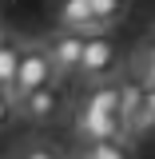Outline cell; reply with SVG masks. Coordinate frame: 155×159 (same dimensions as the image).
Returning <instances> with one entry per match:
<instances>
[{
    "mask_svg": "<svg viewBox=\"0 0 155 159\" xmlns=\"http://www.w3.org/2000/svg\"><path fill=\"white\" fill-rule=\"evenodd\" d=\"M76 131L80 139H123V119H119V80H92L76 107Z\"/></svg>",
    "mask_w": 155,
    "mask_h": 159,
    "instance_id": "6da1fadb",
    "label": "cell"
},
{
    "mask_svg": "<svg viewBox=\"0 0 155 159\" xmlns=\"http://www.w3.org/2000/svg\"><path fill=\"white\" fill-rule=\"evenodd\" d=\"M52 80H56V72H52V64H48L44 44H28V48H20V60H16V76H12V88H8V99L16 103V99H24L28 92L52 84Z\"/></svg>",
    "mask_w": 155,
    "mask_h": 159,
    "instance_id": "7a4b0ae2",
    "label": "cell"
},
{
    "mask_svg": "<svg viewBox=\"0 0 155 159\" xmlns=\"http://www.w3.org/2000/svg\"><path fill=\"white\" fill-rule=\"evenodd\" d=\"M116 64H119V56H116V44L103 36H84V52H80V68L76 72H84L88 80H107L112 72H116Z\"/></svg>",
    "mask_w": 155,
    "mask_h": 159,
    "instance_id": "3957f363",
    "label": "cell"
},
{
    "mask_svg": "<svg viewBox=\"0 0 155 159\" xmlns=\"http://www.w3.org/2000/svg\"><path fill=\"white\" fill-rule=\"evenodd\" d=\"M20 103V116L32 119V123H52V119L64 116V92H60L56 84H44V88H36V92H28L24 99H16Z\"/></svg>",
    "mask_w": 155,
    "mask_h": 159,
    "instance_id": "277c9868",
    "label": "cell"
},
{
    "mask_svg": "<svg viewBox=\"0 0 155 159\" xmlns=\"http://www.w3.org/2000/svg\"><path fill=\"white\" fill-rule=\"evenodd\" d=\"M44 52H48V64H52V72H60V76H72V72L80 68L84 36H80V32H56V36L44 44Z\"/></svg>",
    "mask_w": 155,
    "mask_h": 159,
    "instance_id": "5b68a950",
    "label": "cell"
},
{
    "mask_svg": "<svg viewBox=\"0 0 155 159\" xmlns=\"http://www.w3.org/2000/svg\"><path fill=\"white\" fill-rule=\"evenodd\" d=\"M60 32L99 36V28L92 24V12H88V0H60Z\"/></svg>",
    "mask_w": 155,
    "mask_h": 159,
    "instance_id": "8992f818",
    "label": "cell"
},
{
    "mask_svg": "<svg viewBox=\"0 0 155 159\" xmlns=\"http://www.w3.org/2000/svg\"><path fill=\"white\" fill-rule=\"evenodd\" d=\"M88 12H92V24L103 32L127 16V0H88Z\"/></svg>",
    "mask_w": 155,
    "mask_h": 159,
    "instance_id": "52a82bcc",
    "label": "cell"
},
{
    "mask_svg": "<svg viewBox=\"0 0 155 159\" xmlns=\"http://www.w3.org/2000/svg\"><path fill=\"white\" fill-rule=\"evenodd\" d=\"M80 159H131L127 139H96V143H84Z\"/></svg>",
    "mask_w": 155,
    "mask_h": 159,
    "instance_id": "ba28073f",
    "label": "cell"
},
{
    "mask_svg": "<svg viewBox=\"0 0 155 159\" xmlns=\"http://www.w3.org/2000/svg\"><path fill=\"white\" fill-rule=\"evenodd\" d=\"M155 127V96L151 92H147V96H143V103H139L135 107V116L127 119V127H123V135H147V131H151Z\"/></svg>",
    "mask_w": 155,
    "mask_h": 159,
    "instance_id": "9c48e42d",
    "label": "cell"
},
{
    "mask_svg": "<svg viewBox=\"0 0 155 159\" xmlns=\"http://www.w3.org/2000/svg\"><path fill=\"white\" fill-rule=\"evenodd\" d=\"M16 60H20V44H16V40H0V92H8V88H12Z\"/></svg>",
    "mask_w": 155,
    "mask_h": 159,
    "instance_id": "30bf717a",
    "label": "cell"
},
{
    "mask_svg": "<svg viewBox=\"0 0 155 159\" xmlns=\"http://www.w3.org/2000/svg\"><path fill=\"white\" fill-rule=\"evenodd\" d=\"M20 159H64V155L52 151V147H44V143H32V147H24V151H20Z\"/></svg>",
    "mask_w": 155,
    "mask_h": 159,
    "instance_id": "8fae6325",
    "label": "cell"
},
{
    "mask_svg": "<svg viewBox=\"0 0 155 159\" xmlns=\"http://www.w3.org/2000/svg\"><path fill=\"white\" fill-rule=\"evenodd\" d=\"M12 111H16V107H12L8 92H0V127H8V123H12Z\"/></svg>",
    "mask_w": 155,
    "mask_h": 159,
    "instance_id": "7c38bea8",
    "label": "cell"
}]
</instances>
